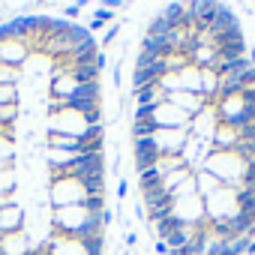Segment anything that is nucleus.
Instances as JSON below:
<instances>
[{
  "label": "nucleus",
  "mask_w": 255,
  "mask_h": 255,
  "mask_svg": "<svg viewBox=\"0 0 255 255\" xmlns=\"http://www.w3.org/2000/svg\"><path fill=\"white\" fill-rule=\"evenodd\" d=\"M3 240H6V234H3V231H0V246H3Z\"/></svg>",
  "instance_id": "22"
},
{
  "label": "nucleus",
  "mask_w": 255,
  "mask_h": 255,
  "mask_svg": "<svg viewBox=\"0 0 255 255\" xmlns=\"http://www.w3.org/2000/svg\"><path fill=\"white\" fill-rule=\"evenodd\" d=\"M93 18H96V21H99V24H105V21H111V18H114V12H111V9H105V6H99V9H96V15H93Z\"/></svg>",
  "instance_id": "17"
},
{
  "label": "nucleus",
  "mask_w": 255,
  "mask_h": 255,
  "mask_svg": "<svg viewBox=\"0 0 255 255\" xmlns=\"http://www.w3.org/2000/svg\"><path fill=\"white\" fill-rule=\"evenodd\" d=\"M171 51H174V48H171L168 36H165V39H162V36H144V39H141V54H147V57H153V60H168Z\"/></svg>",
  "instance_id": "3"
},
{
  "label": "nucleus",
  "mask_w": 255,
  "mask_h": 255,
  "mask_svg": "<svg viewBox=\"0 0 255 255\" xmlns=\"http://www.w3.org/2000/svg\"><path fill=\"white\" fill-rule=\"evenodd\" d=\"M198 180H201V186H198V192H201V195H213V189H222L219 177H216V174H210L207 168L198 174Z\"/></svg>",
  "instance_id": "14"
},
{
  "label": "nucleus",
  "mask_w": 255,
  "mask_h": 255,
  "mask_svg": "<svg viewBox=\"0 0 255 255\" xmlns=\"http://www.w3.org/2000/svg\"><path fill=\"white\" fill-rule=\"evenodd\" d=\"M99 66L96 63H84V66H69L66 75L75 81V84H90V81H99Z\"/></svg>",
  "instance_id": "6"
},
{
  "label": "nucleus",
  "mask_w": 255,
  "mask_h": 255,
  "mask_svg": "<svg viewBox=\"0 0 255 255\" xmlns=\"http://www.w3.org/2000/svg\"><path fill=\"white\" fill-rule=\"evenodd\" d=\"M21 60H24V45L21 42H3V45H0V63L18 66Z\"/></svg>",
  "instance_id": "7"
},
{
  "label": "nucleus",
  "mask_w": 255,
  "mask_h": 255,
  "mask_svg": "<svg viewBox=\"0 0 255 255\" xmlns=\"http://www.w3.org/2000/svg\"><path fill=\"white\" fill-rule=\"evenodd\" d=\"M159 183H162L159 165H156V168H147V171H138V186H141V192H144V189H153V186H159Z\"/></svg>",
  "instance_id": "11"
},
{
  "label": "nucleus",
  "mask_w": 255,
  "mask_h": 255,
  "mask_svg": "<svg viewBox=\"0 0 255 255\" xmlns=\"http://www.w3.org/2000/svg\"><path fill=\"white\" fill-rule=\"evenodd\" d=\"M75 183L84 189V195H102L105 192V174H90V177L75 180Z\"/></svg>",
  "instance_id": "8"
},
{
  "label": "nucleus",
  "mask_w": 255,
  "mask_h": 255,
  "mask_svg": "<svg viewBox=\"0 0 255 255\" xmlns=\"http://www.w3.org/2000/svg\"><path fill=\"white\" fill-rule=\"evenodd\" d=\"M69 99H93L99 102V81H90V84H75L72 96Z\"/></svg>",
  "instance_id": "9"
},
{
  "label": "nucleus",
  "mask_w": 255,
  "mask_h": 255,
  "mask_svg": "<svg viewBox=\"0 0 255 255\" xmlns=\"http://www.w3.org/2000/svg\"><path fill=\"white\" fill-rule=\"evenodd\" d=\"M63 108H69V111H81V114L87 117V114L99 111V102H93V99H63Z\"/></svg>",
  "instance_id": "10"
},
{
  "label": "nucleus",
  "mask_w": 255,
  "mask_h": 255,
  "mask_svg": "<svg viewBox=\"0 0 255 255\" xmlns=\"http://www.w3.org/2000/svg\"><path fill=\"white\" fill-rule=\"evenodd\" d=\"M162 159V150L156 144V138H144V141H135V168L138 171H147V168H156Z\"/></svg>",
  "instance_id": "2"
},
{
  "label": "nucleus",
  "mask_w": 255,
  "mask_h": 255,
  "mask_svg": "<svg viewBox=\"0 0 255 255\" xmlns=\"http://www.w3.org/2000/svg\"><path fill=\"white\" fill-rule=\"evenodd\" d=\"M123 195H126V183L120 180V183H117V198H123Z\"/></svg>",
  "instance_id": "20"
},
{
  "label": "nucleus",
  "mask_w": 255,
  "mask_h": 255,
  "mask_svg": "<svg viewBox=\"0 0 255 255\" xmlns=\"http://www.w3.org/2000/svg\"><path fill=\"white\" fill-rule=\"evenodd\" d=\"M168 33H171V24H168L162 15H156V18L147 24V36H162V39H165Z\"/></svg>",
  "instance_id": "15"
},
{
  "label": "nucleus",
  "mask_w": 255,
  "mask_h": 255,
  "mask_svg": "<svg viewBox=\"0 0 255 255\" xmlns=\"http://www.w3.org/2000/svg\"><path fill=\"white\" fill-rule=\"evenodd\" d=\"M114 36H117V27H108V33H105V39H102V42H105V45H108V42H111V39H114Z\"/></svg>",
  "instance_id": "19"
},
{
  "label": "nucleus",
  "mask_w": 255,
  "mask_h": 255,
  "mask_svg": "<svg viewBox=\"0 0 255 255\" xmlns=\"http://www.w3.org/2000/svg\"><path fill=\"white\" fill-rule=\"evenodd\" d=\"M90 174H105V162L102 153H84V156H72L69 165L57 168V177H72V180H84Z\"/></svg>",
  "instance_id": "1"
},
{
  "label": "nucleus",
  "mask_w": 255,
  "mask_h": 255,
  "mask_svg": "<svg viewBox=\"0 0 255 255\" xmlns=\"http://www.w3.org/2000/svg\"><path fill=\"white\" fill-rule=\"evenodd\" d=\"M69 57H72V66H84V63H96V57H99V45H96V39L90 36V39H84L81 45H75V48H69Z\"/></svg>",
  "instance_id": "4"
},
{
  "label": "nucleus",
  "mask_w": 255,
  "mask_h": 255,
  "mask_svg": "<svg viewBox=\"0 0 255 255\" xmlns=\"http://www.w3.org/2000/svg\"><path fill=\"white\" fill-rule=\"evenodd\" d=\"M237 141H255V123L243 126V129H237Z\"/></svg>",
  "instance_id": "16"
},
{
  "label": "nucleus",
  "mask_w": 255,
  "mask_h": 255,
  "mask_svg": "<svg viewBox=\"0 0 255 255\" xmlns=\"http://www.w3.org/2000/svg\"><path fill=\"white\" fill-rule=\"evenodd\" d=\"M189 237H192V225H189V228H180V231H174V234H168L162 243L168 246V252H174V249H183Z\"/></svg>",
  "instance_id": "13"
},
{
  "label": "nucleus",
  "mask_w": 255,
  "mask_h": 255,
  "mask_svg": "<svg viewBox=\"0 0 255 255\" xmlns=\"http://www.w3.org/2000/svg\"><path fill=\"white\" fill-rule=\"evenodd\" d=\"M240 21H237V15L228 9V6H219L216 9V15H213V21L207 24V30H210V36H219V33H228L231 27H237Z\"/></svg>",
  "instance_id": "5"
},
{
  "label": "nucleus",
  "mask_w": 255,
  "mask_h": 255,
  "mask_svg": "<svg viewBox=\"0 0 255 255\" xmlns=\"http://www.w3.org/2000/svg\"><path fill=\"white\" fill-rule=\"evenodd\" d=\"M78 12H81V3H72V6H66V9H63V15H69V18H75Z\"/></svg>",
  "instance_id": "18"
},
{
  "label": "nucleus",
  "mask_w": 255,
  "mask_h": 255,
  "mask_svg": "<svg viewBox=\"0 0 255 255\" xmlns=\"http://www.w3.org/2000/svg\"><path fill=\"white\" fill-rule=\"evenodd\" d=\"M180 228H189V225H186V222H183L180 216H174V213H171L168 219H162V222L156 225V231H159V237H162V240H165L168 234H174V231H180Z\"/></svg>",
  "instance_id": "12"
},
{
  "label": "nucleus",
  "mask_w": 255,
  "mask_h": 255,
  "mask_svg": "<svg viewBox=\"0 0 255 255\" xmlns=\"http://www.w3.org/2000/svg\"><path fill=\"white\" fill-rule=\"evenodd\" d=\"M3 255H6V252H3Z\"/></svg>",
  "instance_id": "23"
},
{
  "label": "nucleus",
  "mask_w": 255,
  "mask_h": 255,
  "mask_svg": "<svg viewBox=\"0 0 255 255\" xmlns=\"http://www.w3.org/2000/svg\"><path fill=\"white\" fill-rule=\"evenodd\" d=\"M156 252H159V255H168V246H165V243L159 240V243H156Z\"/></svg>",
  "instance_id": "21"
}]
</instances>
